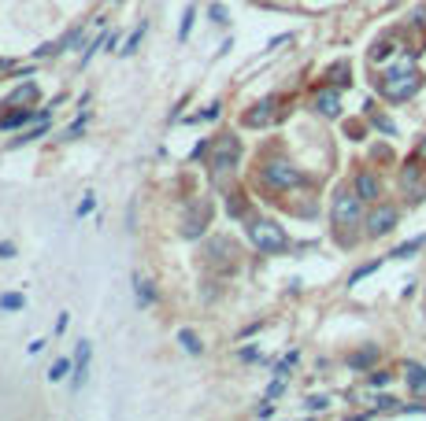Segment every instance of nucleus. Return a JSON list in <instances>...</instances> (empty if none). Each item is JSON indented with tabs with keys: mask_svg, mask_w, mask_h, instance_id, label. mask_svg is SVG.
<instances>
[{
	"mask_svg": "<svg viewBox=\"0 0 426 421\" xmlns=\"http://www.w3.org/2000/svg\"><path fill=\"white\" fill-rule=\"evenodd\" d=\"M419 85H423L419 71H415L411 63L404 59V63H397V67H389V71L378 78V93L386 96V100L400 104V100H408V96H415V93H419Z\"/></svg>",
	"mask_w": 426,
	"mask_h": 421,
	"instance_id": "obj_1",
	"label": "nucleus"
},
{
	"mask_svg": "<svg viewBox=\"0 0 426 421\" xmlns=\"http://www.w3.org/2000/svg\"><path fill=\"white\" fill-rule=\"evenodd\" d=\"M411 23H415V26H426V8H415V12H411Z\"/></svg>",
	"mask_w": 426,
	"mask_h": 421,
	"instance_id": "obj_30",
	"label": "nucleus"
},
{
	"mask_svg": "<svg viewBox=\"0 0 426 421\" xmlns=\"http://www.w3.org/2000/svg\"><path fill=\"white\" fill-rule=\"evenodd\" d=\"M375 126L382 129V133H397V126H393L389 118H378V115H375Z\"/></svg>",
	"mask_w": 426,
	"mask_h": 421,
	"instance_id": "obj_28",
	"label": "nucleus"
},
{
	"mask_svg": "<svg viewBox=\"0 0 426 421\" xmlns=\"http://www.w3.org/2000/svg\"><path fill=\"white\" fill-rule=\"evenodd\" d=\"M315 111L319 115H326V118H337L341 115V96H337V89H323L315 96Z\"/></svg>",
	"mask_w": 426,
	"mask_h": 421,
	"instance_id": "obj_8",
	"label": "nucleus"
},
{
	"mask_svg": "<svg viewBox=\"0 0 426 421\" xmlns=\"http://www.w3.org/2000/svg\"><path fill=\"white\" fill-rule=\"evenodd\" d=\"M93 203H97V200H93V196H85V200L78 203V218H82V214H89V211H93Z\"/></svg>",
	"mask_w": 426,
	"mask_h": 421,
	"instance_id": "obj_31",
	"label": "nucleus"
},
{
	"mask_svg": "<svg viewBox=\"0 0 426 421\" xmlns=\"http://www.w3.org/2000/svg\"><path fill=\"white\" fill-rule=\"evenodd\" d=\"M34 96H37V89H34V85H23V89H15V93H12V100H8V104H19V100H34Z\"/></svg>",
	"mask_w": 426,
	"mask_h": 421,
	"instance_id": "obj_22",
	"label": "nucleus"
},
{
	"mask_svg": "<svg viewBox=\"0 0 426 421\" xmlns=\"http://www.w3.org/2000/svg\"><path fill=\"white\" fill-rule=\"evenodd\" d=\"M238 152H241V144L233 137H219L215 140V156H211V174L215 178L227 174V170L233 167V159H238Z\"/></svg>",
	"mask_w": 426,
	"mask_h": 421,
	"instance_id": "obj_5",
	"label": "nucleus"
},
{
	"mask_svg": "<svg viewBox=\"0 0 426 421\" xmlns=\"http://www.w3.org/2000/svg\"><path fill=\"white\" fill-rule=\"evenodd\" d=\"M134 285H137V303H141V307H152V303H156V292H152V285H148L145 277H134Z\"/></svg>",
	"mask_w": 426,
	"mask_h": 421,
	"instance_id": "obj_16",
	"label": "nucleus"
},
{
	"mask_svg": "<svg viewBox=\"0 0 426 421\" xmlns=\"http://www.w3.org/2000/svg\"><path fill=\"white\" fill-rule=\"evenodd\" d=\"M211 23H227V8H222V4L211 8Z\"/></svg>",
	"mask_w": 426,
	"mask_h": 421,
	"instance_id": "obj_29",
	"label": "nucleus"
},
{
	"mask_svg": "<svg viewBox=\"0 0 426 421\" xmlns=\"http://www.w3.org/2000/svg\"><path fill=\"white\" fill-rule=\"evenodd\" d=\"M208 252L215 255V263H219V266H238V247H233L230 241H211Z\"/></svg>",
	"mask_w": 426,
	"mask_h": 421,
	"instance_id": "obj_10",
	"label": "nucleus"
},
{
	"mask_svg": "<svg viewBox=\"0 0 426 421\" xmlns=\"http://www.w3.org/2000/svg\"><path fill=\"white\" fill-rule=\"evenodd\" d=\"M249 236H252V244L260 247L263 255H282L285 247H290V236H285V230H282L278 222H267V218L252 222V225H249Z\"/></svg>",
	"mask_w": 426,
	"mask_h": 421,
	"instance_id": "obj_2",
	"label": "nucleus"
},
{
	"mask_svg": "<svg viewBox=\"0 0 426 421\" xmlns=\"http://www.w3.org/2000/svg\"><path fill=\"white\" fill-rule=\"evenodd\" d=\"M330 218H334L337 230H348L364 218V200H360L356 189H341L334 196V207H330Z\"/></svg>",
	"mask_w": 426,
	"mask_h": 421,
	"instance_id": "obj_4",
	"label": "nucleus"
},
{
	"mask_svg": "<svg viewBox=\"0 0 426 421\" xmlns=\"http://www.w3.org/2000/svg\"><path fill=\"white\" fill-rule=\"evenodd\" d=\"M34 118H48L45 111H12V115H4L0 118V129H15V126H26V122H34Z\"/></svg>",
	"mask_w": 426,
	"mask_h": 421,
	"instance_id": "obj_13",
	"label": "nucleus"
},
{
	"mask_svg": "<svg viewBox=\"0 0 426 421\" xmlns=\"http://www.w3.org/2000/svg\"><path fill=\"white\" fill-rule=\"evenodd\" d=\"M371 384L382 388V384H389V373H371Z\"/></svg>",
	"mask_w": 426,
	"mask_h": 421,
	"instance_id": "obj_32",
	"label": "nucleus"
},
{
	"mask_svg": "<svg viewBox=\"0 0 426 421\" xmlns=\"http://www.w3.org/2000/svg\"><path fill=\"white\" fill-rule=\"evenodd\" d=\"M330 82H334V85H348V63L345 59L330 67Z\"/></svg>",
	"mask_w": 426,
	"mask_h": 421,
	"instance_id": "obj_20",
	"label": "nucleus"
},
{
	"mask_svg": "<svg viewBox=\"0 0 426 421\" xmlns=\"http://www.w3.org/2000/svg\"><path fill=\"white\" fill-rule=\"evenodd\" d=\"M400 185H404V192H408V200H423L426 196V185L419 181V167H408L400 174Z\"/></svg>",
	"mask_w": 426,
	"mask_h": 421,
	"instance_id": "obj_9",
	"label": "nucleus"
},
{
	"mask_svg": "<svg viewBox=\"0 0 426 421\" xmlns=\"http://www.w3.org/2000/svg\"><path fill=\"white\" fill-rule=\"evenodd\" d=\"M12 255H15V247L8 244V241H0V259H12Z\"/></svg>",
	"mask_w": 426,
	"mask_h": 421,
	"instance_id": "obj_33",
	"label": "nucleus"
},
{
	"mask_svg": "<svg viewBox=\"0 0 426 421\" xmlns=\"http://www.w3.org/2000/svg\"><path fill=\"white\" fill-rule=\"evenodd\" d=\"M0 307H4V310H19V307H26V299L19 292H8V296H0Z\"/></svg>",
	"mask_w": 426,
	"mask_h": 421,
	"instance_id": "obj_21",
	"label": "nucleus"
},
{
	"mask_svg": "<svg viewBox=\"0 0 426 421\" xmlns=\"http://www.w3.org/2000/svg\"><path fill=\"white\" fill-rule=\"evenodd\" d=\"M356 192H360V200L364 203H375L378 196H382V181L371 174V170H364V174H356V185H353Z\"/></svg>",
	"mask_w": 426,
	"mask_h": 421,
	"instance_id": "obj_7",
	"label": "nucleus"
},
{
	"mask_svg": "<svg viewBox=\"0 0 426 421\" xmlns=\"http://www.w3.org/2000/svg\"><path fill=\"white\" fill-rule=\"evenodd\" d=\"M393 52H397V48H393V41H375V48H371V59L382 63V59H389Z\"/></svg>",
	"mask_w": 426,
	"mask_h": 421,
	"instance_id": "obj_19",
	"label": "nucleus"
},
{
	"mask_svg": "<svg viewBox=\"0 0 426 421\" xmlns=\"http://www.w3.org/2000/svg\"><path fill=\"white\" fill-rule=\"evenodd\" d=\"M260 181L267 189H274V192H290V189H296L304 181V174L293 163H285V159H271V163H263Z\"/></svg>",
	"mask_w": 426,
	"mask_h": 421,
	"instance_id": "obj_3",
	"label": "nucleus"
},
{
	"mask_svg": "<svg viewBox=\"0 0 426 421\" xmlns=\"http://www.w3.org/2000/svg\"><path fill=\"white\" fill-rule=\"evenodd\" d=\"M375 270H378V263H367V266H360V270H356V274H353V285H356V281H360V277H367V274H375Z\"/></svg>",
	"mask_w": 426,
	"mask_h": 421,
	"instance_id": "obj_27",
	"label": "nucleus"
},
{
	"mask_svg": "<svg viewBox=\"0 0 426 421\" xmlns=\"http://www.w3.org/2000/svg\"><path fill=\"white\" fill-rule=\"evenodd\" d=\"M423 244H426V236H415V241H404V244L397 247V252H393V259H408V255H415V252H419Z\"/></svg>",
	"mask_w": 426,
	"mask_h": 421,
	"instance_id": "obj_18",
	"label": "nucleus"
},
{
	"mask_svg": "<svg viewBox=\"0 0 426 421\" xmlns=\"http://www.w3.org/2000/svg\"><path fill=\"white\" fill-rule=\"evenodd\" d=\"M271 118H274V100H260L249 115H245V122L249 126H267Z\"/></svg>",
	"mask_w": 426,
	"mask_h": 421,
	"instance_id": "obj_12",
	"label": "nucleus"
},
{
	"mask_svg": "<svg viewBox=\"0 0 426 421\" xmlns=\"http://www.w3.org/2000/svg\"><path fill=\"white\" fill-rule=\"evenodd\" d=\"M408 388L415 395H426V366H419V362H408Z\"/></svg>",
	"mask_w": 426,
	"mask_h": 421,
	"instance_id": "obj_15",
	"label": "nucleus"
},
{
	"mask_svg": "<svg viewBox=\"0 0 426 421\" xmlns=\"http://www.w3.org/2000/svg\"><path fill=\"white\" fill-rule=\"evenodd\" d=\"M178 340H182V348H186L189 355H200V348H204V344L197 340V333H193V329H182V333H178Z\"/></svg>",
	"mask_w": 426,
	"mask_h": 421,
	"instance_id": "obj_17",
	"label": "nucleus"
},
{
	"mask_svg": "<svg viewBox=\"0 0 426 421\" xmlns=\"http://www.w3.org/2000/svg\"><path fill=\"white\" fill-rule=\"evenodd\" d=\"M419 159H426V140H423V144H419Z\"/></svg>",
	"mask_w": 426,
	"mask_h": 421,
	"instance_id": "obj_34",
	"label": "nucleus"
},
{
	"mask_svg": "<svg viewBox=\"0 0 426 421\" xmlns=\"http://www.w3.org/2000/svg\"><path fill=\"white\" fill-rule=\"evenodd\" d=\"M85 377H89V344H78V355H74V388L85 384Z\"/></svg>",
	"mask_w": 426,
	"mask_h": 421,
	"instance_id": "obj_11",
	"label": "nucleus"
},
{
	"mask_svg": "<svg viewBox=\"0 0 426 421\" xmlns=\"http://www.w3.org/2000/svg\"><path fill=\"white\" fill-rule=\"evenodd\" d=\"M67 370H71V362H67V359H60V362L48 370V377H52V381H63V377H67Z\"/></svg>",
	"mask_w": 426,
	"mask_h": 421,
	"instance_id": "obj_23",
	"label": "nucleus"
},
{
	"mask_svg": "<svg viewBox=\"0 0 426 421\" xmlns=\"http://www.w3.org/2000/svg\"><path fill=\"white\" fill-rule=\"evenodd\" d=\"M393 225H397V207H386V203H382V207H375L367 214V236H386Z\"/></svg>",
	"mask_w": 426,
	"mask_h": 421,
	"instance_id": "obj_6",
	"label": "nucleus"
},
{
	"mask_svg": "<svg viewBox=\"0 0 426 421\" xmlns=\"http://www.w3.org/2000/svg\"><path fill=\"white\" fill-rule=\"evenodd\" d=\"M304 406H308V410H326V406H330V399H326V395H312Z\"/></svg>",
	"mask_w": 426,
	"mask_h": 421,
	"instance_id": "obj_26",
	"label": "nucleus"
},
{
	"mask_svg": "<svg viewBox=\"0 0 426 421\" xmlns=\"http://www.w3.org/2000/svg\"><path fill=\"white\" fill-rule=\"evenodd\" d=\"M193 19H197V12H193V8H189V12L182 15V30H178V37H182V41L189 37V30H193Z\"/></svg>",
	"mask_w": 426,
	"mask_h": 421,
	"instance_id": "obj_24",
	"label": "nucleus"
},
{
	"mask_svg": "<svg viewBox=\"0 0 426 421\" xmlns=\"http://www.w3.org/2000/svg\"><path fill=\"white\" fill-rule=\"evenodd\" d=\"M141 34H145V26H141V30H134L130 41H126V48H123V56H130V52H137V45H141Z\"/></svg>",
	"mask_w": 426,
	"mask_h": 421,
	"instance_id": "obj_25",
	"label": "nucleus"
},
{
	"mask_svg": "<svg viewBox=\"0 0 426 421\" xmlns=\"http://www.w3.org/2000/svg\"><path fill=\"white\" fill-rule=\"evenodd\" d=\"M378 362V344H367V348H360L356 355H348V366L353 370H367V366Z\"/></svg>",
	"mask_w": 426,
	"mask_h": 421,
	"instance_id": "obj_14",
	"label": "nucleus"
}]
</instances>
